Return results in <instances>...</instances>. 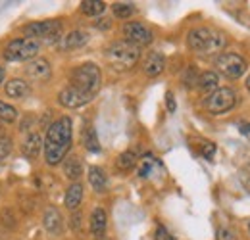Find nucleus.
Masks as SVG:
<instances>
[{
    "label": "nucleus",
    "mask_w": 250,
    "mask_h": 240,
    "mask_svg": "<svg viewBox=\"0 0 250 240\" xmlns=\"http://www.w3.org/2000/svg\"><path fill=\"white\" fill-rule=\"evenodd\" d=\"M71 133H73V123L67 116L56 120L48 127L42 148L48 165H58L65 160V154L71 148Z\"/></svg>",
    "instance_id": "obj_1"
},
{
    "label": "nucleus",
    "mask_w": 250,
    "mask_h": 240,
    "mask_svg": "<svg viewBox=\"0 0 250 240\" xmlns=\"http://www.w3.org/2000/svg\"><path fill=\"white\" fill-rule=\"evenodd\" d=\"M187 42L192 52L200 56H214L225 48L227 37L221 31L210 29V27H194L192 31H188Z\"/></svg>",
    "instance_id": "obj_2"
},
{
    "label": "nucleus",
    "mask_w": 250,
    "mask_h": 240,
    "mask_svg": "<svg viewBox=\"0 0 250 240\" xmlns=\"http://www.w3.org/2000/svg\"><path fill=\"white\" fill-rule=\"evenodd\" d=\"M139 58H141V48L127 40L112 42L106 48V60L116 69H131L133 65H137Z\"/></svg>",
    "instance_id": "obj_3"
},
{
    "label": "nucleus",
    "mask_w": 250,
    "mask_h": 240,
    "mask_svg": "<svg viewBox=\"0 0 250 240\" xmlns=\"http://www.w3.org/2000/svg\"><path fill=\"white\" fill-rule=\"evenodd\" d=\"M100 83H102L100 67L96 63H91V61L75 67V71L71 73V87H75L77 90H81L93 98L100 89Z\"/></svg>",
    "instance_id": "obj_4"
},
{
    "label": "nucleus",
    "mask_w": 250,
    "mask_h": 240,
    "mask_svg": "<svg viewBox=\"0 0 250 240\" xmlns=\"http://www.w3.org/2000/svg\"><path fill=\"white\" fill-rule=\"evenodd\" d=\"M41 52V42L33 39H14L4 48L2 56L8 61H31Z\"/></svg>",
    "instance_id": "obj_5"
},
{
    "label": "nucleus",
    "mask_w": 250,
    "mask_h": 240,
    "mask_svg": "<svg viewBox=\"0 0 250 240\" xmlns=\"http://www.w3.org/2000/svg\"><path fill=\"white\" fill-rule=\"evenodd\" d=\"M25 39L33 40H46V42H58L62 39V23L56 20H48V21H35L25 25Z\"/></svg>",
    "instance_id": "obj_6"
},
{
    "label": "nucleus",
    "mask_w": 250,
    "mask_h": 240,
    "mask_svg": "<svg viewBox=\"0 0 250 240\" xmlns=\"http://www.w3.org/2000/svg\"><path fill=\"white\" fill-rule=\"evenodd\" d=\"M237 104V92L231 87H221V89L214 90L212 94L206 96L204 106L212 116H221L227 114L229 110H233Z\"/></svg>",
    "instance_id": "obj_7"
},
{
    "label": "nucleus",
    "mask_w": 250,
    "mask_h": 240,
    "mask_svg": "<svg viewBox=\"0 0 250 240\" xmlns=\"http://www.w3.org/2000/svg\"><path fill=\"white\" fill-rule=\"evenodd\" d=\"M216 67L227 79H239L247 71V61L235 52H221L216 58Z\"/></svg>",
    "instance_id": "obj_8"
},
{
    "label": "nucleus",
    "mask_w": 250,
    "mask_h": 240,
    "mask_svg": "<svg viewBox=\"0 0 250 240\" xmlns=\"http://www.w3.org/2000/svg\"><path fill=\"white\" fill-rule=\"evenodd\" d=\"M122 31H124L125 40L135 44V46H139V48L150 44L152 39H154L152 31L148 29L145 23H141V21H129V23H125Z\"/></svg>",
    "instance_id": "obj_9"
},
{
    "label": "nucleus",
    "mask_w": 250,
    "mask_h": 240,
    "mask_svg": "<svg viewBox=\"0 0 250 240\" xmlns=\"http://www.w3.org/2000/svg\"><path fill=\"white\" fill-rule=\"evenodd\" d=\"M91 100H93V96H89V94L77 90L75 87H71V85H67V87L60 90V94H58V102L62 104L63 108H67V110L81 108V106L89 104Z\"/></svg>",
    "instance_id": "obj_10"
},
{
    "label": "nucleus",
    "mask_w": 250,
    "mask_h": 240,
    "mask_svg": "<svg viewBox=\"0 0 250 240\" xmlns=\"http://www.w3.org/2000/svg\"><path fill=\"white\" fill-rule=\"evenodd\" d=\"M42 225H44V229H46L48 235L60 237L63 233V217L62 213H60V210L54 208V206H48L44 210V215H42Z\"/></svg>",
    "instance_id": "obj_11"
},
{
    "label": "nucleus",
    "mask_w": 250,
    "mask_h": 240,
    "mask_svg": "<svg viewBox=\"0 0 250 240\" xmlns=\"http://www.w3.org/2000/svg\"><path fill=\"white\" fill-rule=\"evenodd\" d=\"M25 73L31 77L33 81H46L50 77V73H52L50 61L44 60V58H35V60L27 61Z\"/></svg>",
    "instance_id": "obj_12"
},
{
    "label": "nucleus",
    "mask_w": 250,
    "mask_h": 240,
    "mask_svg": "<svg viewBox=\"0 0 250 240\" xmlns=\"http://www.w3.org/2000/svg\"><path fill=\"white\" fill-rule=\"evenodd\" d=\"M4 92H6V96H8V98L23 100V98H27V96L31 94V87H29V83H27V81H23V79L16 77V79H10V81L6 83Z\"/></svg>",
    "instance_id": "obj_13"
},
{
    "label": "nucleus",
    "mask_w": 250,
    "mask_h": 240,
    "mask_svg": "<svg viewBox=\"0 0 250 240\" xmlns=\"http://www.w3.org/2000/svg\"><path fill=\"white\" fill-rule=\"evenodd\" d=\"M42 148H44L42 137H41L39 133H29V135L25 137V140H23L21 152H23V156H25L27 160H35V158H39V154L42 152Z\"/></svg>",
    "instance_id": "obj_14"
},
{
    "label": "nucleus",
    "mask_w": 250,
    "mask_h": 240,
    "mask_svg": "<svg viewBox=\"0 0 250 240\" xmlns=\"http://www.w3.org/2000/svg\"><path fill=\"white\" fill-rule=\"evenodd\" d=\"M106 227H108V215L102 208H94L91 213V233L96 239H104V233H106Z\"/></svg>",
    "instance_id": "obj_15"
},
{
    "label": "nucleus",
    "mask_w": 250,
    "mask_h": 240,
    "mask_svg": "<svg viewBox=\"0 0 250 240\" xmlns=\"http://www.w3.org/2000/svg\"><path fill=\"white\" fill-rule=\"evenodd\" d=\"M89 40H91V37H89V33H87V31L75 29V31H71V33H67V35L63 37L62 48H65V50L81 48V46H85Z\"/></svg>",
    "instance_id": "obj_16"
},
{
    "label": "nucleus",
    "mask_w": 250,
    "mask_h": 240,
    "mask_svg": "<svg viewBox=\"0 0 250 240\" xmlns=\"http://www.w3.org/2000/svg\"><path fill=\"white\" fill-rule=\"evenodd\" d=\"M164 67H166V58H164L162 52H150L146 56V60H145V65H143V69H145V73L148 77L160 75L164 71Z\"/></svg>",
    "instance_id": "obj_17"
},
{
    "label": "nucleus",
    "mask_w": 250,
    "mask_h": 240,
    "mask_svg": "<svg viewBox=\"0 0 250 240\" xmlns=\"http://www.w3.org/2000/svg\"><path fill=\"white\" fill-rule=\"evenodd\" d=\"M81 200H83V186L79 182H73L67 186L65 190V196H63V204L65 208L71 211H75L79 206H81Z\"/></svg>",
    "instance_id": "obj_18"
},
{
    "label": "nucleus",
    "mask_w": 250,
    "mask_h": 240,
    "mask_svg": "<svg viewBox=\"0 0 250 240\" xmlns=\"http://www.w3.org/2000/svg\"><path fill=\"white\" fill-rule=\"evenodd\" d=\"M63 175L69 180H73V182H77V180L81 179L83 163H81V160L77 156H69V158L63 160Z\"/></svg>",
    "instance_id": "obj_19"
},
{
    "label": "nucleus",
    "mask_w": 250,
    "mask_h": 240,
    "mask_svg": "<svg viewBox=\"0 0 250 240\" xmlns=\"http://www.w3.org/2000/svg\"><path fill=\"white\" fill-rule=\"evenodd\" d=\"M87 177H89V182H91V186H93L96 192H106V188H108V177H106V171L102 167L91 165Z\"/></svg>",
    "instance_id": "obj_20"
},
{
    "label": "nucleus",
    "mask_w": 250,
    "mask_h": 240,
    "mask_svg": "<svg viewBox=\"0 0 250 240\" xmlns=\"http://www.w3.org/2000/svg\"><path fill=\"white\" fill-rule=\"evenodd\" d=\"M218 85H219V77L216 71H204L196 79V87L202 90V92H210L212 94L214 90L219 89Z\"/></svg>",
    "instance_id": "obj_21"
},
{
    "label": "nucleus",
    "mask_w": 250,
    "mask_h": 240,
    "mask_svg": "<svg viewBox=\"0 0 250 240\" xmlns=\"http://www.w3.org/2000/svg\"><path fill=\"white\" fill-rule=\"evenodd\" d=\"M81 12L85 16L96 18V16H102L106 12V4L102 0H83L81 2Z\"/></svg>",
    "instance_id": "obj_22"
},
{
    "label": "nucleus",
    "mask_w": 250,
    "mask_h": 240,
    "mask_svg": "<svg viewBox=\"0 0 250 240\" xmlns=\"http://www.w3.org/2000/svg\"><path fill=\"white\" fill-rule=\"evenodd\" d=\"M116 165H118V169H122V171H131V169L137 165V154L133 150H127V152H124V154H120L118 160H116Z\"/></svg>",
    "instance_id": "obj_23"
},
{
    "label": "nucleus",
    "mask_w": 250,
    "mask_h": 240,
    "mask_svg": "<svg viewBox=\"0 0 250 240\" xmlns=\"http://www.w3.org/2000/svg\"><path fill=\"white\" fill-rule=\"evenodd\" d=\"M83 144H85V148L89 152H100V142H98L94 127H87L83 131Z\"/></svg>",
    "instance_id": "obj_24"
},
{
    "label": "nucleus",
    "mask_w": 250,
    "mask_h": 240,
    "mask_svg": "<svg viewBox=\"0 0 250 240\" xmlns=\"http://www.w3.org/2000/svg\"><path fill=\"white\" fill-rule=\"evenodd\" d=\"M112 12H114L116 18L127 20V18H131L135 14V4H131V2H116V4H112Z\"/></svg>",
    "instance_id": "obj_25"
},
{
    "label": "nucleus",
    "mask_w": 250,
    "mask_h": 240,
    "mask_svg": "<svg viewBox=\"0 0 250 240\" xmlns=\"http://www.w3.org/2000/svg\"><path fill=\"white\" fill-rule=\"evenodd\" d=\"M0 120L6 121V123L16 121L18 120V110H16L12 104H8V102H2V100H0Z\"/></svg>",
    "instance_id": "obj_26"
},
{
    "label": "nucleus",
    "mask_w": 250,
    "mask_h": 240,
    "mask_svg": "<svg viewBox=\"0 0 250 240\" xmlns=\"http://www.w3.org/2000/svg\"><path fill=\"white\" fill-rule=\"evenodd\" d=\"M12 148H14L12 140H10L8 137H0V161H2V160H6V158L10 156Z\"/></svg>",
    "instance_id": "obj_27"
},
{
    "label": "nucleus",
    "mask_w": 250,
    "mask_h": 240,
    "mask_svg": "<svg viewBox=\"0 0 250 240\" xmlns=\"http://www.w3.org/2000/svg\"><path fill=\"white\" fill-rule=\"evenodd\" d=\"M0 221H2V225H6V227H16V217H14L12 210H8V208L0 211Z\"/></svg>",
    "instance_id": "obj_28"
},
{
    "label": "nucleus",
    "mask_w": 250,
    "mask_h": 240,
    "mask_svg": "<svg viewBox=\"0 0 250 240\" xmlns=\"http://www.w3.org/2000/svg\"><path fill=\"white\" fill-rule=\"evenodd\" d=\"M152 163H154V158H145L141 169H139V175L141 177H148L150 175V169H152Z\"/></svg>",
    "instance_id": "obj_29"
},
{
    "label": "nucleus",
    "mask_w": 250,
    "mask_h": 240,
    "mask_svg": "<svg viewBox=\"0 0 250 240\" xmlns=\"http://www.w3.org/2000/svg\"><path fill=\"white\" fill-rule=\"evenodd\" d=\"M200 154H202L206 160H212L214 154H216V144H212V142H204L202 148H200Z\"/></svg>",
    "instance_id": "obj_30"
},
{
    "label": "nucleus",
    "mask_w": 250,
    "mask_h": 240,
    "mask_svg": "<svg viewBox=\"0 0 250 240\" xmlns=\"http://www.w3.org/2000/svg\"><path fill=\"white\" fill-rule=\"evenodd\" d=\"M154 240H175V237L166 229V227H158L156 229V235H154Z\"/></svg>",
    "instance_id": "obj_31"
},
{
    "label": "nucleus",
    "mask_w": 250,
    "mask_h": 240,
    "mask_svg": "<svg viewBox=\"0 0 250 240\" xmlns=\"http://www.w3.org/2000/svg\"><path fill=\"white\" fill-rule=\"evenodd\" d=\"M166 106H167V112L173 114L177 110V104H175V98H173V92H167L166 94Z\"/></svg>",
    "instance_id": "obj_32"
},
{
    "label": "nucleus",
    "mask_w": 250,
    "mask_h": 240,
    "mask_svg": "<svg viewBox=\"0 0 250 240\" xmlns=\"http://www.w3.org/2000/svg\"><path fill=\"white\" fill-rule=\"evenodd\" d=\"M216 240H237V239H235L233 231H229V229H219Z\"/></svg>",
    "instance_id": "obj_33"
},
{
    "label": "nucleus",
    "mask_w": 250,
    "mask_h": 240,
    "mask_svg": "<svg viewBox=\"0 0 250 240\" xmlns=\"http://www.w3.org/2000/svg\"><path fill=\"white\" fill-rule=\"evenodd\" d=\"M71 229H75V231H79V227H81V213L79 211H75L73 215H71Z\"/></svg>",
    "instance_id": "obj_34"
},
{
    "label": "nucleus",
    "mask_w": 250,
    "mask_h": 240,
    "mask_svg": "<svg viewBox=\"0 0 250 240\" xmlns=\"http://www.w3.org/2000/svg\"><path fill=\"white\" fill-rule=\"evenodd\" d=\"M239 131L245 135V137H249L250 139V121H245V123H239Z\"/></svg>",
    "instance_id": "obj_35"
},
{
    "label": "nucleus",
    "mask_w": 250,
    "mask_h": 240,
    "mask_svg": "<svg viewBox=\"0 0 250 240\" xmlns=\"http://www.w3.org/2000/svg\"><path fill=\"white\" fill-rule=\"evenodd\" d=\"M110 20H98V23H96V27L98 29H110Z\"/></svg>",
    "instance_id": "obj_36"
},
{
    "label": "nucleus",
    "mask_w": 250,
    "mask_h": 240,
    "mask_svg": "<svg viewBox=\"0 0 250 240\" xmlns=\"http://www.w3.org/2000/svg\"><path fill=\"white\" fill-rule=\"evenodd\" d=\"M4 77H6V71H4V67L0 65V85L4 83Z\"/></svg>",
    "instance_id": "obj_37"
},
{
    "label": "nucleus",
    "mask_w": 250,
    "mask_h": 240,
    "mask_svg": "<svg viewBox=\"0 0 250 240\" xmlns=\"http://www.w3.org/2000/svg\"><path fill=\"white\" fill-rule=\"evenodd\" d=\"M247 89H249V92H250V75H249V79H247Z\"/></svg>",
    "instance_id": "obj_38"
},
{
    "label": "nucleus",
    "mask_w": 250,
    "mask_h": 240,
    "mask_svg": "<svg viewBox=\"0 0 250 240\" xmlns=\"http://www.w3.org/2000/svg\"><path fill=\"white\" fill-rule=\"evenodd\" d=\"M96 240H106V239H96Z\"/></svg>",
    "instance_id": "obj_39"
},
{
    "label": "nucleus",
    "mask_w": 250,
    "mask_h": 240,
    "mask_svg": "<svg viewBox=\"0 0 250 240\" xmlns=\"http://www.w3.org/2000/svg\"><path fill=\"white\" fill-rule=\"evenodd\" d=\"M249 231H250V225H249Z\"/></svg>",
    "instance_id": "obj_40"
}]
</instances>
